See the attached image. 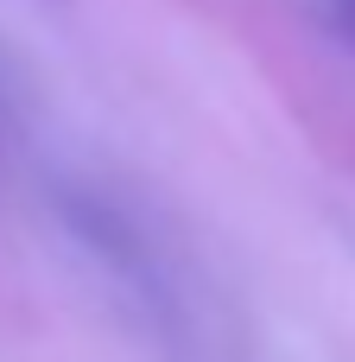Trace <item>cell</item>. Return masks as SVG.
<instances>
[{
    "instance_id": "6da1fadb",
    "label": "cell",
    "mask_w": 355,
    "mask_h": 362,
    "mask_svg": "<svg viewBox=\"0 0 355 362\" xmlns=\"http://www.w3.org/2000/svg\"><path fill=\"white\" fill-rule=\"evenodd\" d=\"M349 6H355V0H349Z\"/></svg>"
}]
</instances>
